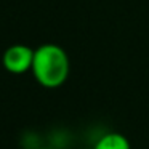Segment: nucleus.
I'll list each match as a JSON object with an SVG mask.
<instances>
[{"label":"nucleus","mask_w":149,"mask_h":149,"mask_svg":"<svg viewBox=\"0 0 149 149\" xmlns=\"http://www.w3.org/2000/svg\"><path fill=\"white\" fill-rule=\"evenodd\" d=\"M32 74L45 88H58L68 80L71 63L64 48L56 43H43L34 52Z\"/></svg>","instance_id":"1"},{"label":"nucleus","mask_w":149,"mask_h":149,"mask_svg":"<svg viewBox=\"0 0 149 149\" xmlns=\"http://www.w3.org/2000/svg\"><path fill=\"white\" fill-rule=\"evenodd\" d=\"M93 149H132V144H130L128 138L125 135L111 132L101 136Z\"/></svg>","instance_id":"3"},{"label":"nucleus","mask_w":149,"mask_h":149,"mask_svg":"<svg viewBox=\"0 0 149 149\" xmlns=\"http://www.w3.org/2000/svg\"><path fill=\"white\" fill-rule=\"evenodd\" d=\"M43 149H48V148H43Z\"/></svg>","instance_id":"4"},{"label":"nucleus","mask_w":149,"mask_h":149,"mask_svg":"<svg viewBox=\"0 0 149 149\" xmlns=\"http://www.w3.org/2000/svg\"><path fill=\"white\" fill-rule=\"evenodd\" d=\"M34 52L31 47L27 45H11L10 48L5 50L2 63L3 68L11 74H24V72L32 69V63H34Z\"/></svg>","instance_id":"2"}]
</instances>
